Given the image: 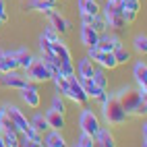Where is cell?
<instances>
[{"instance_id":"obj_1","label":"cell","mask_w":147,"mask_h":147,"mask_svg":"<svg viewBox=\"0 0 147 147\" xmlns=\"http://www.w3.org/2000/svg\"><path fill=\"white\" fill-rule=\"evenodd\" d=\"M114 97L120 102V106L124 108V112L129 116H145L147 112V102L139 89H133V87H122L118 89V93H114Z\"/></svg>"},{"instance_id":"obj_2","label":"cell","mask_w":147,"mask_h":147,"mask_svg":"<svg viewBox=\"0 0 147 147\" xmlns=\"http://www.w3.org/2000/svg\"><path fill=\"white\" fill-rule=\"evenodd\" d=\"M102 118L108 126H124L129 120V114L124 112V108L120 106V102L112 95L108 102L102 104Z\"/></svg>"},{"instance_id":"obj_3","label":"cell","mask_w":147,"mask_h":147,"mask_svg":"<svg viewBox=\"0 0 147 147\" xmlns=\"http://www.w3.org/2000/svg\"><path fill=\"white\" fill-rule=\"evenodd\" d=\"M120 4L118 2H114V0H106V4L100 8V15L104 17V23L108 29H112V31H120V29L126 27L124 23V19L120 15Z\"/></svg>"},{"instance_id":"obj_4","label":"cell","mask_w":147,"mask_h":147,"mask_svg":"<svg viewBox=\"0 0 147 147\" xmlns=\"http://www.w3.org/2000/svg\"><path fill=\"white\" fill-rule=\"evenodd\" d=\"M50 48H52V56L58 60L60 73L66 75V77L73 75V73H75V64H73V56H71L68 46H66L62 40H56V42H50Z\"/></svg>"},{"instance_id":"obj_5","label":"cell","mask_w":147,"mask_h":147,"mask_svg":"<svg viewBox=\"0 0 147 147\" xmlns=\"http://www.w3.org/2000/svg\"><path fill=\"white\" fill-rule=\"evenodd\" d=\"M66 79H68V93H66L64 100H71L77 106H85L87 102H89V97H87V93H85V89H83V85L79 81V77H77V73L68 75Z\"/></svg>"},{"instance_id":"obj_6","label":"cell","mask_w":147,"mask_h":147,"mask_svg":"<svg viewBox=\"0 0 147 147\" xmlns=\"http://www.w3.org/2000/svg\"><path fill=\"white\" fill-rule=\"evenodd\" d=\"M23 73L27 77V81H31V83H48V81L52 79L50 68L44 64L42 58H35V60L31 62V66H29L27 71H23Z\"/></svg>"},{"instance_id":"obj_7","label":"cell","mask_w":147,"mask_h":147,"mask_svg":"<svg viewBox=\"0 0 147 147\" xmlns=\"http://www.w3.org/2000/svg\"><path fill=\"white\" fill-rule=\"evenodd\" d=\"M100 126H102V122H100V116H97L91 108H83L81 110V114H79V129L83 131V133H87V135H91V137H95V133L100 131Z\"/></svg>"},{"instance_id":"obj_8","label":"cell","mask_w":147,"mask_h":147,"mask_svg":"<svg viewBox=\"0 0 147 147\" xmlns=\"http://www.w3.org/2000/svg\"><path fill=\"white\" fill-rule=\"evenodd\" d=\"M87 56L91 58V60L97 64V66H102V68H116L118 66V62H116V58H114V52H102V50H97V46H91V48H87Z\"/></svg>"},{"instance_id":"obj_9","label":"cell","mask_w":147,"mask_h":147,"mask_svg":"<svg viewBox=\"0 0 147 147\" xmlns=\"http://www.w3.org/2000/svg\"><path fill=\"white\" fill-rule=\"evenodd\" d=\"M27 77L17 71H8V73H2V77H0V85L8 87V89H23V87L27 85Z\"/></svg>"},{"instance_id":"obj_10","label":"cell","mask_w":147,"mask_h":147,"mask_svg":"<svg viewBox=\"0 0 147 147\" xmlns=\"http://www.w3.org/2000/svg\"><path fill=\"white\" fill-rule=\"evenodd\" d=\"M2 110H4V114L8 116V118L13 120V124L17 126V131L19 133H23L27 126H29V120H27V116L23 114V110H19L17 106H13V104H6V106H2Z\"/></svg>"},{"instance_id":"obj_11","label":"cell","mask_w":147,"mask_h":147,"mask_svg":"<svg viewBox=\"0 0 147 147\" xmlns=\"http://www.w3.org/2000/svg\"><path fill=\"white\" fill-rule=\"evenodd\" d=\"M21 91V100L29 106V108H40L42 104V97H40V89H37V83H31L29 81L23 89H19Z\"/></svg>"},{"instance_id":"obj_12","label":"cell","mask_w":147,"mask_h":147,"mask_svg":"<svg viewBox=\"0 0 147 147\" xmlns=\"http://www.w3.org/2000/svg\"><path fill=\"white\" fill-rule=\"evenodd\" d=\"M133 79L137 83V89L143 95H147V64L145 60H137L133 66Z\"/></svg>"},{"instance_id":"obj_13","label":"cell","mask_w":147,"mask_h":147,"mask_svg":"<svg viewBox=\"0 0 147 147\" xmlns=\"http://www.w3.org/2000/svg\"><path fill=\"white\" fill-rule=\"evenodd\" d=\"M122 42H120V37L116 35V33H100V40H97V50H102V52H114L116 48H120Z\"/></svg>"},{"instance_id":"obj_14","label":"cell","mask_w":147,"mask_h":147,"mask_svg":"<svg viewBox=\"0 0 147 147\" xmlns=\"http://www.w3.org/2000/svg\"><path fill=\"white\" fill-rule=\"evenodd\" d=\"M17 68H19V62H17L15 52L2 50V48H0V75L8 73V71H17Z\"/></svg>"},{"instance_id":"obj_15","label":"cell","mask_w":147,"mask_h":147,"mask_svg":"<svg viewBox=\"0 0 147 147\" xmlns=\"http://www.w3.org/2000/svg\"><path fill=\"white\" fill-rule=\"evenodd\" d=\"M42 145H46V147H64L66 139H64V135L60 131H56V129L50 131V129H48L44 133V137H42Z\"/></svg>"},{"instance_id":"obj_16","label":"cell","mask_w":147,"mask_h":147,"mask_svg":"<svg viewBox=\"0 0 147 147\" xmlns=\"http://www.w3.org/2000/svg\"><path fill=\"white\" fill-rule=\"evenodd\" d=\"M79 37H81V44L85 48H91V46H97V40H100V33L95 31L91 25H85L81 23V31H79Z\"/></svg>"},{"instance_id":"obj_17","label":"cell","mask_w":147,"mask_h":147,"mask_svg":"<svg viewBox=\"0 0 147 147\" xmlns=\"http://www.w3.org/2000/svg\"><path fill=\"white\" fill-rule=\"evenodd\" d=\"M93 139H95V145H102V147H114L116 145V139L108 126H100V131L95 133Z\"/></svg>"},{"instance_id":"obj_18","label":"cell","mask_w":147,"mask_h":147,"mask_svg":"<svg viewBox=\"0 0 147 147\" xmlns=\"http://www.w3.org/2000/svg\"><path fill=\"white\" fill-rule=\"evenodd\" d=\"M46 120H48V124H50V129H56V131H62L64 126H66V118H64V114L62 112H56V110H48L46 114Z\"/></svg>"},{"instance_id":"obj_19","label":"cell","mask_w":147,"mask_h":147,"mask_svg":"<svg viewBox=\"0 0 147 147\" xmlns=\"http://www.w3.org/2000/svg\"><path fill=\"white\" fill-rule=\"evenodd\" d=\"M93 68H95V62L89 56H85L77 62V77H79V79H89L93 75Z\"/></svg>"},{"instance_id":"obj_20","label":"cell","mask_w":147,"mask_h":147,"mask_svg":"<svg viewBox=\"0 0 147 147\" xmlns=\"http://www.w3.org/2000/svg\"><path fill=\"white\" fill-rule=\"evenodd\" d=\"M48 17H50V25L56 29L58 33H66L68 29H71V23H68V21H66V19H64L60 13L52 11V13H48Z\"/></svg>"},{"instance_id":"obj_21","label":"cell","mask_w":147,"mask_h":147,"mask_svg":"<svg viewBox=\"0 0 147 147\" xmlns=\"http://www.w3.org/2000/svg\"><path fill=\"white\" fill-rule=\"evenodd\" d=\"M15 56H17V62H19L21 71H27V68L31 66V62L35 60V56L29 52V48H19V50H15Z\"/></svg>"},{"instance_id":"obj_22","label":"cell","mask_w":147,"mask_h":147,"mask_svg":"<svg viewBox=\"0 0 147 147\" xmlns=\"http://www.w3.org/2000/svg\"><path fill=\"white\" fill-rule=\"evenodd\" d=\"M79 81H81V85H83V89H85V93H87V97H89V100H100L102 93L106 91V89L97 87V85L91 81V77H89V79H79Z\"/></svg>"},{"instance_id":"obj_23","label":"cell","mask_w":147,"mask_h":147,"mask_svg":"<svg viewBox=\"0 0 147 147\" xmlns=\"http://www.w3.org/2000/svg\"><path fill=\"white\" fill-rule=\"evenodd\" d=\"M102 4L97 0H77V11L79 13H89V15H100Z\"/></svg>"},{"instance_id":"obj_24","label":"cell","mask_w":147,"mask_h":147,"mask_svg":"<svg viewBox=\"0 0 147 147\" xmlns=\"http://www.w3.org/2000/svg\"><path fill=\"white\" fill-rule=\"evenodd\" d=\"M29 8H33V11H37V13L48 15V13H52L54 8H56V4H54V2H48V0H31V2H29Z\"/></svg>"},{"instance_id":"obj_25","label":"cell","mask_w":147,"mask_h":147,"mask_svg":"<svg viewBox=\"0 0 147 147\" xmlns=\"http://www.w3.org/2000/svg\"><path fill=\"white\" fill-rule=\"evenodd\" d=\"M29 124H31L33 129H37V131H40L42 135H44V133H46L48 129H50V124H48V120H46V116H44L42 112H35V114H33V118L29 120Z\"/></svg>"},{"instance_id":"obj_26","label":"cell","mask_w":147,"mask_h":147,"mask_svg":"<svg viewBox=\"0 0 147 147\" xmlns=\"http://www.w3.org/2000/svg\"><path fill=\"white\" fill-rule=\"evenodd\" d=\"M91 81H93L97 87H102V89H108V77H106V68H102V66H95V68H93V75H91Z\"/></svg>"},{"instance_id":"obj_27","label":"cell","mask_w":147,"mask_h":147,"mask_svg":"<svg viewBox=\"0 0 147 147\" xmlns=\"http://www.w3.org/2000/svg\"><path fill=\"white\" fill-rule=\"evenodd\" d=\"M133 50L139 56H145V52H147V35L145 33H139L133 37Z\"/></svg>"},{"instance_id":"obj_28","label":"cell","mask_w":147,"mask_h":147,"mask_svg":"<svg viewBox=\"0 0 147 147\" xmlns=\"http://www.w3.org/2000/svg\"><path fill=\"white\" fill-rule=\"evenodd\" d=\"M19 137H21V133H17V131H2L4 147H19Z\"/></svg>"},{"instance_id":"obj_29","label":"cell","mask_w":147,"mask_h":147,"mask_svg":"<svg viewBox=\"0 0 147 147\" xmlns=\"http://www.w3.org/2000/svg\"><path fill=\"white\" fill-rule=\"evenodd\" d=\"M73 145H77V147H93V145H95V139H93L91 135H87V133H83V131H81V135L75 139V143H73Z\"/></svg>"},{"instance_id":"obj_30","label":"cell","mask_w":147,"mask_h":147,"mask_svg":"<svg viewBox=\"0 0 147 147\" xmlns=\"http://www.w3.org/2000/svg\"><path fill=\"white\" fill-rule=\"evenodd\" d=\"M114 58H116V62H118V64H126V62H131V52L120 46V48H116V50H114Z\"/></svg>"},{"instance_id":"obj_31","label":"cell","mask_w":147,"mask_h":147,"mask_svg":"<svg viewBox=\"0 0 147 147\" xmlns=\"http://www.w3.org/2000/svg\"><path fill=\"white\" fill-rule=\"evenodd\" d=\"M50 108H52V110H56V112L66 114V104H64V97H62L60 93H56V95L52 97V102H50Z\"/></svg>"},{"instance_id":"obj_32","label":"cell","mask_w":147,"mask_h":147,"mask_svg":"<svg viewBox=\"0 0 147 147\" xmlns=\"http://www.w3.org/2000/svg\"><path fill=\"white\" fill-rule=\"evenodd\" d=\"M42 37H46L48 42H56V40H60V33H58L52 25H48V27H44V33H42Z\"/></svg>"},{"instance_id":"obj_33","label":"cell","mask_w":147,"mask_h":147,"mask_svg":"<svg viewBox=\"0 0 147 147\" xmlns=\"http://www.w3.org/2000/svg\"><path fill=\"white\" fill-rule=\"evenodd\" d=\"M91 27L95 29L97 33H104V31H108V27H106V23H104V17H102V15H95V17H93Z\"/></svg>"},{"instance_id":"obj_34","label":"cell","mask_w":147,"mask_h":147,"mask_svg":"<svg viewBox=\"0 0 147 147\" xmlns=\"http://www.w3.org/2000/svg\"><path fill=\"white\" fill-rule=\"evenodd\" d=\"M118 4L122 8H131V11H135V13L141 11V0H118Z\"/></svg>"},{"instance_id":"obj_35","label":"cell","mask_w":147,"mask_h":147,"mask_svg":"<svg viewBox=\"0 0 147 147\" xmlns=\"http://www.w3.org/2000/svg\"><path fill=\"white\" fill-rule=\"evenodd\" d=\"M120 15H122V19H124V23L129 25V23H133L135 19H137V15H139V13L131 11V8H120Z\"/></svg>"},{"instance_id":"obj_36","label":"cell","mask_w":147,"mask_h":147,"mask_svg":"<svg viewBox=\"0 0 147 147\" xmlns=\"http://www.w3.org/2000/svg\"><path fill=\"white\" fill-rule=\"evenodd\" d=\"M40 54H42V56H48V54H52L50 42H48L46 37H42V35H40Z\"/></svg>"},{"instance_id":"obj_37","label":"cell","mask_w":147,"mask_h":147,"mask_svg":"<svg viewBox=\"0 0 147 147\" xmlns=\"http://www.w3.org/2000/svg\"><path fill=\"white\" fill-rule=\"evenodd\" d=\"M8 21V13H6V4L4 0H0V23H6Z\"/></svg>"},{"instance_id":"obj_38","label":"cell","mask_w":147,"mask_h":147,"mask_svg":"<svg viewBox=\"0 0 147 147\" xmlns=\"http://www.w3.org/2000/svg\"><path fill=\"white\" fill-rule=\"evenodd\" d=\"M141 143L147 145V124H145V122H143V126H141Z\"/></svg>"},{"instance_id":"obj_39","label":"cell","mask_w":147,"mask_h":147,"mask_svg":"<svg viewBox=\"0 0 147 147\" xmlns=\"http://www.w3.org/2000/svg\"><path fill=\"white\" fill-rule=\"evenodd\" d=\"M0 147H4V139H2V131H0Z\"/></svg>"},{"instance_id":"obj_40","label":"cell","mask_w":147,"mask_h":147,"mask_svg":"<svg viewBox=\"0 0 147 147\" xmlns=\"http://www.w3.org/2000/svg\"><path fill=\"white\" fill-rule=\"evenodd\" d=\"M2 116H4V110H2V106H0V118H2Z\"/></svg>"},{"instance_id":"obj_41","label":"cell","mask_w":147,"mask_h":147,"mask_svg":"<svg viewBox=\"0 0 147 147\" xmlns=\"http://www.w3.org/2000/svg\"><path fill=\"white\" fill-rule=\"evenodd\" d=\"M48 2H54V4H58V2H60V0H48Z\"/></svg>"},{"instance_id":"obj_42","label":"cell","mask_w":147,"mask_h":147,"mask_svg":"<svg viewBox=\"0 0 147 147\" xmlns=\"http://www.w3.org/2000/svg\"><path fill=\"white\" fill-rule=\"evenodd\" d=\"M114 2H118V0H114Z\"/></svg>"}]
</instances>
